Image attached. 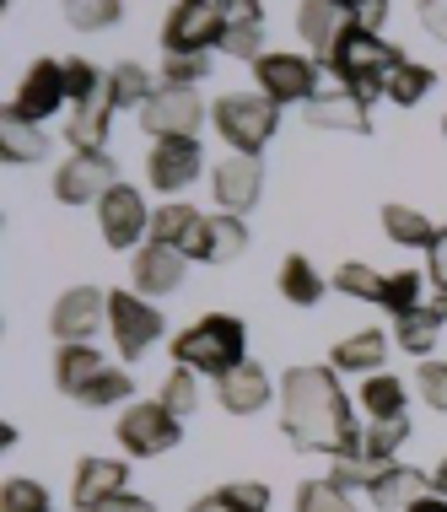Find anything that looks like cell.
<instances>
[{"label": "cell", "mask_w": 447, "mask_h": 512, "mask_svg": "<svg viewBox=\"0 0 447 512\" xmlns=\"http://www.w3.org/2000/svg\"><path fill=\"white\" fill-rule=\"evenodd\" d=\"M275 286H281V297L291 308H318V302H324V275H318V265L307 254H286Z\"/></svg>", "instance_id": "30"}, {"label": "cell", "mask_w": 447, "mask_h": 512, "mask_svg": "<svg viewBox=\"0 0 447 512\" xmlns=\"http://www.w3.org/2000/svg\"><path fill=\"white\" fill-rule=\"evenodd\" d=\"M431 491H437V496H447V459H442L437 469H431Z\"/></svg>", "instance_id": "53"}, {"label": "cell", "mask_w": 447, "mask_h": 512, "mask_svg": "<svg viewBox=\"0 0 447 512\" xmlns=\"http://www.w3.org/2000/svg\"><path fill=\"white\" fill-rule=\"evenodd\" d=\"M404 60H410V54H404L399 44L372 38V33H361V27H345L334 54L324 60V71L340 81V92H351L356 103L372 108L377 98H388V76H394Z\"/></svg>", "instance_id": "2"}, {"label": "cell", "mask_w": 447, "mask_h": 512, "mask_svg": "<svg viewBox=\"0 0 447 512\" xmlns=\"http://www.w3.org/2000/svg\"><path fill=\"white\" fill-rule=\"evenodd\" d=\"M205 173V151L200 141H151L146 151V184L157 189V195H184L189 184H200Z\"/></svg>", "instance_id": "13"}, {"label": "cell", "mask_w": 447, "mask_h": 512, "mask_svg": "<svg viewBox=\"0 0 447 512\" xmlns=\"http://www.w3.org/2000/svg\"><path fill=\"white\" fill-rule=\"evenodd\" d=\"M248 362V324L237 313H205L173 335V367H189L200 378H232Z\"/></svg>", "instance_id": "3"}, {"label": "cell", "mask_w": 447, "mask_h": 512, "mask_svg": "<svg viewBox=\"0 0 447 512\" xmlns=\"http://www.w3.org/2000/svg\"><path fill=\"white\" fill-rule=\"evenodd\" d=\"M97 227H103V243L130 254V248H146L151 238V205L135 184H114L97 205Z\"/></svg>", "instance_id": "10"}, {"label": "cell", "mask_w": 447, "mask_h": 512, "mask_svg": "<svg viewBox=\"0 0 447 512\" xmlns=\"http://www.w3.org/2000/svg\"><path fill=\"white\" fill-rule=\"evenodd\" d=\"M227 60H243V65H259L264 54V6L259 0H227V33L216 44Z\"/></svg>", "instance_id": "20"}, {"label": "cell", "mask_w": 447, "mask_h": 512, "mask_svg": "<svg viewBox=\"0 0 447 512\" xmlns=\"http://www.w3.org/2000/svg\"><path fill=\"white\" fill-rule=\"evenodd\" d=\"M135 292L141 297H173L178 286H184V275H189V259L178 254V248H157V243H146V248H135Z\"/></svg>", "instance_id": "21"}, {"label": "cell", "mask_w": 447, "mask_h": 512, "mask_svg": "<svg viewBox=\"0 0 447 512\" xmlns=\"http://www.w3.org/2000/svg\"><path fill=\"white\" fill-rule=\"evenodd\" d=\"M130 394H135V378H130V372H124V367H103V372H97V378L87 383V389L76 394V405L108 410V405H124ZM130 405H135V399H130Z\"/></svg>", "instance_id": "35"}, {"label": "cell", "mask_w": 447, "mask_h": 512, "mask_svg": "<svg viewBox=\"0 0 447 512\" xmlns=\"http://www.w3.org/2000/svg\"><path fill=\"white\" fill-rule=\"evenodd\" d=\"M157 87L162 81L146 71V65H135V60H119V65H108V103H114V114L119 108H146L151 98H157Z\"/></svg>", "instance_id": "27"}, {"label": "cell", "mask_w": 447, "mask_h": 512, "mask_svg": "<svg viewBox=\"0 0 447 512\" xmlns=\"http://www.w3.org/2000/svg\"><path fill=\"white\" fill-rule=\"evenodd\" d=\"M442 135H447V114H442Z\"/></svg>", "instance_id": "56"}, {"label": "cell", "mask_w": 447, "mask_h": 512, "mask_svg": "<svg viewBox=\"0 0 447 512\" xmlns=\"http://www.w3.org/2000/svg\"><path fill=\"white\" fill-rule=\"evenodd\" d=\"M404 442H410V415H399V421H372V426H361V459L394 464Z\"/></svg>", "instance_id": "34"}, {"label": "cell", "mask_w": 447, "mask_h": 512, "mask_svg": "<svg viewBox=\"0 0 447 512\" xmlns=\"http://www.w3.org/2000/svg\"><path fill=\"white\" fill-rule=\"evenodd\" d=\"M211 195H216V211L248 216L264 195V162L259 157H221L211 173Z\"/></svg>", "instance_id": "14"}, {"label": "cell", "mask_w": 447, "mask_h": 512, "mask_svg": "<svg viewBox=\"0 0 447 512\" xmlns=\"http://www.w3.org/2000/svg\"><path fill=\"white\" fill-rule=\"evenodd\" d=\"M200 211H194V205H184V200H167V205H157V211H151V238L146 243H157V248H178V254H184V248L194 243V232H200Z\"/></svg>", "instance_id": "28"}, {"label": "cell", "mask_w": 447, "mask_h": 512, "mask_svg": "<svg viewBox=\"0 0 447 512\" xmlns=\"http://www.w3.org/2000/svg\"><path fill=\"white\" fill-rule=\"evenodd\" d=\"M189 512H227V507H221L216 491H211V496H200V502H189Z\"/></svg>", "instance_id": "54"}, {"label": "cell", "mask_w": 447, "mask_h": 512, "mask_svg": "<svg viewBox=\"0 0 447 512\" xmlns=\"http://www.w3.org/2000/svg\"><path fill=\"white\" fill-rule=\"evenodd\" d=\"M404 405H410V389H404V378H394V372H372V378L361 383V410H367L372 421H399Z\"/></svg>", "instance_id": "31"}, {"label": "cell", "mask_w": 447, "mask_h": 512, "mask_svg": "<svg viewBox=\"0 0 447 512\" xmlns=\"http://www.w3.org/2000/svg\"><path fill=\"white\" fill-rule=\"evenodd\" d=\"M415 383H421V399H426V410H437L447 415V362H421V372H415Z\"/></svg>", "instance_id": "47"}, {"label": "cell", "mask_w": 447, "mask_h": 512, "mask_svg": "<svg viewBox=\"0 0 447 512\" xmlns=\"http://www.w3.org/2000/svg\"><path fill=\"white\" fill-rule=\"evenodd\" d=\"M194 378H200V372H189V367H173V372H167V378L157 383V405H167V410L178 415V421L200 410V383H194Z\"/></svg>", "instance_id": "39"}, {"label": "cell", "mask_w": 447, "mask_h": 512, "mask_svg": "<svg viewBox=\"0 0 447 512\" xmlns=\"http://www.w3.org/2000/svg\"><path fill=\"white\" fill-rule=\"evenodd\" d=\"M297 512H356V502H351V491H340L334 480H302Z\"/></svg>", "instance_id": "41"}, {"label": "cell", "mask_w": 447, "mask_h": 512, "mask_svg": "<svg viewBox=\"0 0 447 512\" xmlns=\"http://www.w3.org/2000/svg\"><path fill=\"white\" fill-rule=\"evenodd\" d=\"M114 184H124V178L108 151H71V162L54 168V200L60 205H103Z\"/></svg>", "instance_id": "11"}, {"label": "cell", "mask_w": 447, "mask_h": 512, "mask_svg": "<svg viewBox=\"0 0 447 512\" xmlns=\"http://www.w3.org/2000/svg\"><path fill=\"white\" fill-rule=\"evenodd\" d=\"M345 27H351V6H340V0H307V6H297V38L307 44V60L318 71H324V60L334 54Z\"/></svg>", "instance_id": "17"}, {"label": "cell", "mask_w": 447, "mask_h": 512, "mask_svg": "<svg viewBox=\"0 0 447 512\" xmlns=\"http://www.w3.org/2000/svg\"><path fill=\"white\" fill-rule=\"evenodd\" d=\"M383 232H388L399 248H431V238H437L431 216L415 211V205H383Z\"/></svg>", "instance_id": "33"}, {"label": "cell", "mask_w": 447, "mask_h": 512, "mask_svg": "<svg viewBox=\"0 0 447 512\" xmlns=\"http://www.w3.org/2000/svg\"><path fill=\"white\" fill-rule=\"evenodd\" d=\"M92 512H157V502H146V496L124 491V496H114V502H103V507H92Z\"/></svg>", "instance_id": "51"}, {"label": "cell", "mask_w": 447, "mask_h": 512, "mask_svg": "<svg viewBox=\"0 0 447 512\" xmlns=\"http://www.w3.org/2000/svg\"><path fill=\"white\" fill-rule=\"evenodd\" d=\"M124 491H130V464L124 459H81L71 475V507L76 512H92Z\"/></svg>", "instance_id": "18"}, {"label": "cell", "mask_w": 447, "mask_h": 512, "mask_svg": "<svg viewBox=\"0 0 447 512\" xmlns=\"http://www.w3.org/2000/svg\"><path fill=\"white\" fill-rule=\"evenodd\" d=\"M108 119H114V103H108V92L87 108H76L71 124H65V141H71V151H103L108 141Z\"/></svg>", "instance_id": "32"}, {"label": "cell", "mask_w": 447, "mask_h": 512, "mask_svg": "<svg viewBox=\"0 0 447 512\" xmlns=\"http://www.w3.org/2000/svg\"><path fill=\"white\" fill-rule=\"evenodd\" d=\"M227 33V0H178L162 17L167 54H211Z\"/></svg>", "instance_id": "5"}, {"label": "cell", "mask_w": 447, "mask_h": 512, "mask_svg": "<svg viewBox=\"0 0 447 512\" xmlns=\"http://www.w3.org/2000/svg\"><path fill=\"white\" fill-rule=\"evenodd\" d=\"M383 286H388V275H377L372 265H361V259L334 270V292H345L356 302H372V308H383Z\"/></svg>", "instance_id": "36"}, {"label": "cell", "mask_w": 447, "mask_h": 512, "mask_svg": "<svg viewBox=\"0 0 447 512\" xmlns=\"http://www.w3.org/2000/svg\"><path fill=\"white\" fill-rule=\"evenodd\" d=\"M211 124L221 141L232 146V157H259L275 141V130H281V108L270 98H259V92H221L211 108Z\"/></svg>", "instance_id": "4"}, {"label": "cell", "mask_w": 447, "mask_h": 512, "mask_svg": "<svg viewBox=\"0 0 447 512\" xmlns=\"http://www.w3.org/2000/svg\"><path fill=\"white\" fill-rule=\"evenodd\" d=\"M302 119L313 124V130H345V135H372V108L356 103L351 92H318L313 103L302 108Z\"/></svg>", "instance_id": "22"}, {"label": "cell", "mask_w": 447, "mask_h": 512, "mask_svg": "<svg viewBox=\"0 0 447 512\" xmlns=\"http://www.w3.org/2000/svg\"><path fill=\"white\" fill-rule=\"evenodd\" d=\"M211 119L194 87H157V98L141 108V130L151 141H200V124Z\"/></svg>", "instance_id": "9"}, {"label": "cell", "mask_w": 447, "mask_h": 512, "mask_svg": "<svg viewBox=\"0 0 447 512\" xmlns=\"http://www.w3.org/2000/svg\"><path fill=\"white\" fill-rule=\"evenodd\" d=\"M431 308H437V313H442V324H447V286H442L437 297H431Z\"/></svg>", "instance_id": "55"}, {"label": "cell", "mask_w": 447, "mask_h": 512, "mask_svg": "<svg viewBox=\"0 0 447 512\" xmlns=\"http://www.w3.org/2000/svg\"><path fill=\"white\" fill-rule=\"evenodd\" d=\"M205 76H211V54H167L157 71L162 87H194V92H200Z\"/></svg>", "instance_id": "42"}, {"label": "cell", "mask_w": 447, "mask_h": 512, "mask_svg": "<svg viewBox=\"0 0 447 512\" xmlns=\"http://www.w3.org/2000/svg\"><path fill=\"white\" fill-rule=\"evenodd\" d=\"M0 157H6L11 168H27V162H44V157H49V135H44V124L22 119L11 103L0 108Z\"/></svg>", "instance_id": "24"}, {"label": "cell", "mask_w": 447, "mask_h": 512, "mask_svg": "<svg viewBox=\"0 0 447 512\" xmlns=\"http://www.w3.org/2000/svg\"><path fill=\"white\" fill-rule=\"evenodd\" d=\"M103 367L108 362H103V351H97V345H60V351H54V383H60L65 399H76Z\"/></svg>", "instance_id": "29"}, {"label": "cell", "mask_w": 447, "mask_h": 512, "mask_svg": "<svg viewBox=\"0 0 447 512\" xmlns=\"http://www.w3.org/2000/svg\"><path fill=\"white\" fill-rule=\"evenodd\" d=\"M442 329H447L442 313L431 308V302H421V308H410V313L394 318V345H399V351H410L415 362H431V345H437Z\"/></svg>", "instance_id": "26"}, {"label": "cell", "mask_w": 447, "mask_h": 512, "mask_svg": "<svg viewBox=\"0 0 447 512\" xmlns=\"http://www.w3.org/2000/svg\"><path fill=\"white\" fill-rule=\"evenodd\" d=\"M216 502L227 512H270V486L264 480H227L216 491Z\"/></svg>", "instance_id": "45"}, {"label": "cell", "mask_w": 447, "mask_h": 512, "mask_svg": "<svg viewBox=\"0 0 447 512\" xmlns=\"http://www.w3.org/2000/svg\"><path fill=\"white\" fill-rule=\"evenodd\" d=\"M65 65V98H71L76 108H87L103 98V87H108V71H97L92 60H81V54H71V60H60Z\"/></svg>", "instance_id": "37"}, {"label": "cell", "mask_w": 447, "mask_h": 512, "mask_svg": "<svg viewBox=\"0 0 447 512\" xmlns=\"http://www.w3.org/2000/svg\"><path fill=\"white\" fill-rule=\"evenodd\" d=\"M415 17H421V27L447 49V0H426V6H415Z\"/></svg>", "instance_id": "48"}, {"label": "cell", "mask_w": 447, "mask_h": 512, "mask_svg": "<svg viewBox=\"0 0 447 512\" xmlns=\"http://www.w3.org/2000/svg\"><path fill=\"white\" fill-rule=\"evenodd\" d=\"M281 432L291 448L324 453V459L361 453L356 410L340 389V372L329 362H302V367L281 372Z\"/></svg>", "instance_id": "1"}, {"label": "cell", "mask_w": 447, "mask_h": 512, "mask_svg": "<svg viewBox=\"0 0 447 512\" xmlns=\"http://www.w3.org/2000/svg\"><path fill=\"white\" fill-rule=\"evenodd\" d=\"M248 254V221L243 216H227V211H216V216H205L200 221V232H194V243L184 248V259L194 265H232V259H243Z\"/></svg>", "instance_id": "16"}, {"label": "cell", "mask_w": 447, "mask_h": 512, "mask_svg": "<svg viewBox=\"0 0 447 512\" xmlns=\"http://www.w3.org/2000/svg\"><path fill=\"white\" fill-rule=\"evenodd\" d=\"M383 475H388L383 459H361V453H351V459H329V475L324 480H334L340 491H372Z\"/></svg>", "instance_id": "38"}, {"label": "cell", "mask_w": 447, "mask_h": 512, "mask_svg": "<svg viewBox=\"0 0 447 512\" xmlns=\"http://www.w3.org/2000/svg\"><path fill=\"white\" fill-rule=\"evenodd\" d=\"M162 329H167V318H162L157 302H146L141 292L135 297L130 292H108V335H114L124 362H141L151 345L162 340Z\"/></svg>", "instance_id": "8"}, {"label": "cell", "mask_w": 447, "mask_h": 512, "mask_svg": "<svg viewBox=\"0 0 447 512\" xmlns=\"http://www.w3.org/2000/svg\"><path fill=\"white\" fill-rule=\"evenodd\" d=\"M437 87V71L431 65H415V60H404L394 76H388V103H399V108H415L426 98V92Z\"/></svg>", "instance_id": "40"}, {"label": "cell", "mask_w": 447, "mask_h": 512, "mask_svg": "<svg viewBox=\"0 0 447 512\" xmlns=\"http://www.w3.org/2000/svg\"><path fill=\"white\" fill-rule=\"evenodd\" d=\"M318 65L307 60V54H291V49H281V54H264V60L254 65V81H259V98H270L275 108H307L318 98Z\"/></svg>", "instance_id": "7"}, {"label": "cell", "mask_w": 447, "mask_h": 512, "mask_svg": "<svg viewBox=\"0 0 447 512\" xmlns=\"http://www.w3.org/2000/svg\"><path fill=\"white\" fill-rule=\"evenodd\" d=\"M103 324H108V292H97V286H71V292L54 297L49 335L60 345H92V335Z\"/></svg>", "instance_id": "12"}, {"label": "cell", "mask_w": 447, "mask_h": 512, "mask_svg": "<svg viewBox=\"0 0 447 512\" xmlns=\"http://www.w3.org/2000/svg\"><path fill=\"white\" fill-rule=\"evenodd\" d=\"M0 512H54V502H49V491L38 486V480L11 475L6 486H0Z\"/></svg>", "instance_id": "43"}, {"label": "cell", "mask_w": 447, "mask_h": 512, "mask_svg": "<svg viewBox=\"0 0 447 512\" xmlns=\"http://www.w3.org/2000/svg\"><path fill=\"white\" fill-rule=\"evenodd\" d=\"M114 437L130 459H162V453H173L184 442V421L167 405H157V399H141V405H130L119 415Z\"/></svg>", "instance_id": "6"}, {"label": "cell", "mask_w": 447, "mask_h": 512, "mask_svg": "<svg viewBox=\"0 0 447 512\" xmlns=\"http://www.w3.org/2000/svg\"><path fill=\"white\" fill-rule=\"evenodd\" d=\"M410 512H447V496H437V491H426L421 502H415Z\"/></svg>", "instance_id": "52"}, {"label": "cell", "mask_w": 447, "mask_h": 512, "mask_svg": "<svg viewBox=\"0 0 447 512\" xmlns=\"http://www.w3.org/2000/svg\"><path fill=\"white\" fill-rule=\"evenodd\" d=\"M270 399H281V383H275L259 362H243L232 378L216 383V405L227 410V415H259Z\"/></svg>", "instance_id": "19"}, {"label": "cell", "mask_w": 447, "mask_h": 512, "mask_svg": "<svg viewBox=\"0 0 447 512\" xmlns=\"http://www.w3.org/2000/svg\"><path fill=\"white\" fill-rule=\"evenodd\" d=\"M426 265H431V281H437V292L447 286V227H437V238L426 248Z\"/></svg>", "instance_id": "50"}, {"label": "cell", "mask_w": 447, "mask_h": 512, "mask_svg": "<svg viewBox=\"0 0 447 512\" xmlns=\"http://www.w3.org/2000/svg\"><path fill=\"white\" fill-rule=\"evenodd\" d=\"M426 491H431V475H426V469H415V464H399V459H394V464H388V475L377 480L367 496H372V507H377V512H410Z\"/></svg>", "instance_id": "25"}, {"label": "cell", "mask_w": 447, "mask_h": 512, "mask_svg": "<svg viewBox=\"0 0 447 512\" xmlns=\"http://www.w3.org/2000/svg\"><path fill=\"white\" fill-rule=\"evenodd\" d=\"M388 345H394V335H388V329H356L351 340H334L329 367H334V372H361V378H372V372H383V362H388Z\"/></svg>", "instance_id": "23"}, {"label": "cell", "mask_w": 447, "mask_h": 512, "mask_svg": "<svg viewBox=\"0 0 447 512\" xmlns=\"http://www.w3.org/2000/svg\"><path fill=\"white\" fill-rule=\"evenodd\" d=\"M388 22V6L383 0H367V6H351V27H361V33H372L377 38V27Z\"/></svg>", "instance_id": "49"}, {"label": "cell", "mask_w": 447, "mask_h": 512, "mask_svg": "<svg viewBox=\"0 0 447 512\" xmlns=\"http://www.w3.org/2000/svg\"><path fill=\"white\" fill-rule=\"evenodd\" d=\"M421 286H426L421 270H394V275H388V286H383V308L394 318L410 313V308H421Z\"/></svg>", "instance_id": "44"}, {"label": "cell", "mask_w": 447, "mask_h": 512, "mask_svg": "<svg viewBox=\"0 0 447 512\" xmlns=\"http://www.w3.org/2000/svg\"><path fill=\"white\" fill-rule=\"evenodd\" d=\"M124 17L119 0H76V6H65V22L76 27V33H97V27H114Z\"/></svg>", "instance_id": "46"}, {"label": "cell", "mask_w": 447, "mask_h": 512, "mask_svg": "<svg viewBox=\"0 0 447 512\" xmlns=\"http://www.w3.org/2000/svg\"><path fill=\"white\" fill-rule=\"evenodd\" d=\"M60 103H71V98H65V65L60 60H33L22 71V81H17V98H11V108H17L22 119L44 124V119L60 114Z\"/></svg>", "instance_id": "15"}]
</instances>
